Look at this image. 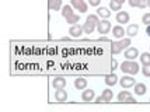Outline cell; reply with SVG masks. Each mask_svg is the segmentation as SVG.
Returning a JSON list of instances; mask_svg holds the SVG:
<instances>
[{"instance_id":"obj_1","label":"cell","mask_w":150,"mask_h":112,"mask_svg":"<svg viewBox=\"0 0 150 112\" xmlns=\"http://www.w3.org/2000/svg\"><path fill=\"white\" fill-rule=\"evenodd\" d=\"M62 15L66 18V21L69 23V24H77L79 20H80V17H79L77 14L73 13V8L72 6H63L62 7Z\"/></svg>"},{"instance_id":"obj_2","label":"cell","mask_w":150,"mask_h":112,"mask_svg":"<svg viewBox=\"0 0 150 112\" xmlns=\"http://www.w3.org/2000/svg\"><path fill=\"white\" fill-rule=\"evenodd\" d=\"M98 23H100L98 15H96V14H90V15L87 17V20H86L84 25H83V28H84V34H91L93 31L97 28Z\"/></svg>"},{"instance_id":"obj_3","label":"cell","mask_w":150,"mask_h":112,"mask_svg":"<svg viewBox=\"0 0 150 112\" xmlns=\"http://www.w3.org/2000/svg\"><path fill=\"white\" fill-rule=\"evenodd\" d=\"M121 70H122V73H126V74H136L139 72V65L135 60H126L121 65Z\"/></svg>"},{"instance_id":"obj_4","label":"cell","mask_w":150,"mask_h":112,"mask_svg":"<svg viewBox=\"0 0 150 112\" xmlns=\"http://www.w3.org/2000/svg\"><path fill=\"white\" fill-rule=\"evenodd\" d=\"M70 3H72L73 8H76L80 13H86L87 8H88V6H87V3L84 0H70Z\"/></svg>"},{"instance_id":"obj_5","label":"cell","mask_w":150,"mask_h":112,"mask_svg":"<svg viewBox=\"0 0 150 112\" xmlns=\"http://www.w3.org/2000/svg\"><path fill=\"white\" fill-rule=\"evenodd\" d=\"M111 30V23L108 20H103L97 24V31L100 34H108Z\"/></svg>"},{"instance_id":"obj_6","label":"cell","mask_w":150,"mask_h":112,"mask_svg":"<svg viewBox=\"0 0 150 112\" xmlns=\"http://www.w3.org/2000/svg\"><path fill=\"white\" fill-rule=\"evenodd\" d=\"M69 34L72 35L73 38H79V37H81V34H84V28H83V25L73 24L70 27V30H69Z\"/></svg>"},{"instance_id":"obj_7","label":"cell","mask_w":150,"mask_h":112,"mask_svg":"<svg viewBox=\"0 0 150 112\" xmlns=\"http://www.w3.org/2000/svg\"><path fill=\"white\" fill-rule=\"evenodd\" d=\"M119 83H121L122 88H131V87H133L136 84V83H135V79L131 77V76H125V77H122V79L119 80Z\"/></svg>"},{"instance_id":"obj_8","label":"cell","mask_w":150,"mask_h":112,"mask_svg":"<svg viewBox=\"0 0 150 112\" xmlns=\"http://www.w3.org/2000/svg\"><path fill=\"white\" fill-rule=\"evenodd\" d=\"M137 56H139V51H137L136 48H128L125 51V58L128 60H135Z\"/></svg>"},{"instance_id":"obj_9","label":"cell","mask_w":150,"mask_h":112,"mask_svg":"<svg viewBox=\"0 0 150 112\" xmlns=\"http://www.w3.org/2000/svg\"><path fill=\"white\" fill-rule=\"evenodd\" d=\"M117 23L119 24H126V23H129V14L126 13V11H118L117 13Z\"/></svg>"},{"instance_id":"obj_10","label":"cell","mask_w":150,"mask_h":112,"mask_svg":"<svg viewBox=\"0 0 150 112\" xmlns=\"http://www.w3.org/2000/svg\"><path fill=\"white\" fill-rule=\"evenodd\" d=\"M52 86L56 88V90H60V88H65L66 86V80L63 77H55L52 80Z\"/></svg>"},{"instance_id":"obj_11","label":"cell","mask_w":150,"mask_h":112,"mask_svg":"<svg viewBox=\"0 0 150 112\" xmlns=\"http://www.w3.org/2000/svg\"><path fill=\"white\" fill-rule=\"evenodd\" d=\"M55 98H56L58 102H65L66 99H67V92H66L63 88L56 90V92H55Z\"/></svg>"},{"instance_id":"obj_12","label":"cell","mask_w":150,"mask_h":112,"mask_svg":"<svg viewBox=\"0 0 150 112\" xmlns=\"http://www.w3.org/2000/svg\"><path fill=\"white\" fill-rule=\"evenodd\" d=\"M94 90H84L83 91V94H81V99L84 101V102H90V101H93V98H94Z\"/></svg>"},{"instance_id":"obj_13","label":"cell","mask_w":150,"mask_h":112,"mask_svg":"<svg viewBox=\"0 0 150 112\" xmlns=\"http://www.w3.org/2000/svg\"><path fill=\"white\" fill-rule=\"evenodd\" d=\"M74 87L77 90H84L86 87H87V80L84 77H77V79L74 80Z\"/></svg>"},{"instance_id":"obj_14","label":"cell","mask_w":150,"mask_h":112,"mask_svg":"<svg viewBox=\"0 0 150 112\" xmlns=\"http://www.w3.org/2000/svg\"><path fill=\"white\" fill-rule=\"evenodd\" d=\"M48 6H49L51 10L58 11L59 8L62 7V0H49V1H48Z\"/></svg>"},{"instance_id":"obj_15","label":"cell","mask_w":150,"mask_h":112,"mask_svg":"<svg viewBox=\"0 0 150 112\" xmlns=\"http://www.w3.org/2000/svg\"><path fill=\"white\" fill-rule=\"evenodd\" d=\"M124 51V48L121 45V42H112L111 45V53L112 55H119V53Z\"/></svg>"},{"instance_id":"obj_16","label":"cell","mask_w":150,"mask_h":112,"mask_svg":"<svg viewBox=\"0 0 150 112\" xmlns=\"http://www.w3.org/2000/svg\"><path fill=\"white\" fill-rule=\"evenodd\" d=\"M146 91H147V88H146V86H144L143 83L135 84V94L136 95H143V94H146Z\"/></svg>"},{"instance_id":"obj_17","label":"cell","mask_w":150,"mask_h":112,"mask_svg":"<svg viewBox=\"0 0 150 112\" xmlns=\"http://www.w3.org/2000/svg\"><path fill=\"white\" fill-rule=\"evenodd\" d=\"M132 97V94L129 91H121L118 94V101L119 102H128V99Z\"/></svg>"},{"instance_id":"obj_18","label":"cell","mask_w":150,"mask_h":112,"mask_svg":"<svg viewBox=\"0 0 150 112\" xmlns=\"http://www.w3.org/2000/svg\"><path fill=\"white\" fill-rule=\"evenodd\" d=\"M137 32H139V25H136V24H131L128 27V30H126V34L129 37H136Z\"/></svg>"},{"instance_id":"obj_19","label":"cell","mask_w":150,"mask_h":112,"mask_svg":"<svg viewBox=\"0 0 150 112\" xmlns=\"http://www.w3.org/2000/svg\"><path fill=\"white\" fill-rule=\"evenodd\" d=\"M105 83L108 84V86H115L118 83V77H117V74H108V76H105Z\"/></svg>"},{"instance_id":"obj_20","label":"cell","mask_w":150,"mask_h":112,"mask_svg":"<svg viewBox=\"0 0 150 112\" xmlns=\"http://www.w3.org/2000/svg\"><path fill=\"white\" fill-rule=\"evenodd\" d=\"M97 15L103 17V18H108L111 15V11L107 7H100V8H97Z\"/></svg>"},{"instance_id":"obj_21","label":"cell","mask_w":150,"mask_h":112,"mask_svg":"<svg viewBox=\"0 0 150 112\" xmlns=\"http://www.w3.org/2000/svg\"><path fill=\"white\" fill-rule=\"evenodd\" d=\"M112 34H114V37L115 38H122L124 37V34H125V31H124V28L121 25H115L114 28H112Z\"/></svg>"},{"instance_id":"obj_22","label":"cell","mask_w":150,"mask_h":112,"mask_svg":"<svg viewBox=\"0 0 150 112\" xmlns=\"http://www.w3.org/2000/svg\"><path fill=\"white\" fill-rule=\"evenodd\" d=\"M101 97L104 99V102H110L114 97V94H112V90H104V91L101 92Z\"/></svg>"},{"instance_id":"obj_23","label":"cell","mask_w":150,"mask_h":112,"mask_svg":"<svg viewBox=\"0 0 150 112\" xmlns=\"http://www.w3.org/2000/svg\"><path fill=\"white\" fill-rule=\"evenodd\" d=\"M139 58H140L142 65H150V53L149 52H143Z\"/></svg>"},{"instance_id":"obj_24","label":"cell","mask_w":150,"mask_h":112,"mask_svg":"<svg viewBox=\"0 0 150 112\" xmlns=\"http://www.w3.org/2000/svg\"><path fill=\"white\" fill-rule=\"evenodd\" d=\"M110 7H111L112 11H119V10H121V7H122V4H121V3H118L117 0H111V1H110Z\"/></svg>"},{"instance_id":"obj_25","label":"cell","mask_w":150,"mask_h":112,"mask_svg":"<svg viewBox=\"0 0 150 112\" xmlns=\"http://www.w3.org/2000/svg\"><path fill=\"white\" fill-rule=\"evenodd\" d=\"M142 73L144 77H150V65H143L142 67Z\"/></svg>"},{"instance_id":"obj_26","label":"cell","mask_w":150,"mask_h":112,"mask_svg":"<svg viewBox=\"0 0 150 112\" xmlns=\"http://www.w3.org/2000/svg\"><path fill=\"white\" fill-rule=\"evenodd\" d=\"M119 42H121V45H122V48H124V49H128V48H129V45H131V39H129V38L119 41Z\"/></svg>"},{"instance_id":"obj_27","label":"cell","mask_w":150,"mask_h":112,"mask_svg":"<svg viewBox=\"0 0 150 112\" xmlns=\"http://www.w3.org/2000/svg\"><path fill=\"white\" fill-rule=\"evenodd\" d=\"M150 0H139V8H146L149 7Z\"/></svg>"},{"instance_id":"obj_28","label":"cell","mask_w":150,"mask_h":112,"mask_svg":"<svg viewBox=\"0 0 150 112\" xmlns=\"http://www.w3.org/2000/svg\"><path fill=\"white\" fill-rule=\"evenodd\" d=\"M142 21H143L144 25H150V13L144 14L143 17H142Z\"/></svg>"},{"instance_id":"obj_29","label":"cell","mask_w":150,"mask_h":112,"mask_svg":"<svg viewBox=\"0 0 150 112\" xmlns=\"http://www.w3.org/2000/svg\"><path fill=\"white\" fill-rule=\"evenodd\" d=\"M132 7H139V0H128Z\"/></svg>"},{"instance_id":"obj_30","label":"cell","mask_w":150,"mask_h":112,"mask_svg":"<svg viewBox=\"0 0 150 112\" xmlns=\"http://www.w3.org/2000/svg\"><path fill=\"white\" fill-rule=\"evenodd\" d=\"M88 3H90V6H98L101 3V0H88Z\"/></svg>"},{"instance_id":"obj_31","label":"cell","mask_w":150,"mask_h":112,"mask_svg":"<svg viewBox=\"0 0 150 112\" xmlns=\"http://www.w3.org/2000/svg\"><path fill=\"white\" fill-rule=\"evenodd\" d=\"M117 66H118V62L115 59H112L111 60V70H115V69H117Z\"/></svg>"},{"instance_id":"obj_32","label":"cell","mask_w":150,"mask_h":112,"mask_svg":"<svg viewBox=\"0 0 150 112\" xmlns=\"http://www.w3.org/2000/svg\"><path fill=\"white\" fill-rule=\"evenodd\" d=\"M96 102H104V99H103V97L100 95V97L97 98V101H96Z\"/></svg>"},{"instance_id":"obj_33","label":"cell","mask_w":150,"mask_h":112,"mask_svg":"<svg viewBox=\"0 0 150 112\" xmlns=\"http://www.w3.org/2000/svg\"><path fill=\"white\" fill-rule=\"evenodd\" d=\"M146 34L150 37V25H147V28H146Z\"/></svg>"},{"instance_id":"obj_34","label":"cell","mask_w":150,"mask_h":112,"mask_svg":"<svg viewBox=\"0 0 150 112\" xmlns=\"http://www.w3.org/2000/svg\"><path fill=\"white\" fill-rule=\"evenodd\" d=\"M135 101H136V99H135V98H133V97H131V98H129V99H128V102H135Z\"/></svg>"},{"instance_id":"obj_35","label":"cell","mask_w":150,"mask_h":112,"mask_svg":"<svg viewBox=\"0 0 150 112\" xmlns=\"http://www.w3.org/2000/svg\"><path fill=\"white\" fill-rule=\"evenodd\" d=\"M117 1H118V3H121V4H124V1H125V0H117Z\"/></svg>"},{"instance_id":"obj_36","label":"cell","mask_w":150,"mask_h":112,"mask_svg":"<svg viewBox=\"0 0 150 112\" xmlns=\"http://www.w3.org/2000/svg\"><path fill=\"white\" fill-rule=\"evenodd\" d=\"M149 7H150V3H149Z\"/></svg>"}]
</instances>
